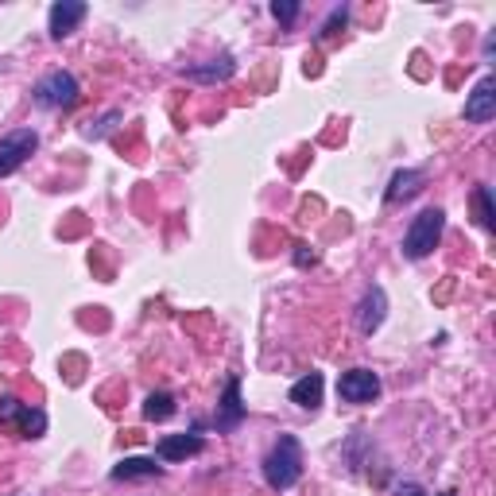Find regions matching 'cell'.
<instances>
[{"label":"cell","instance_id":"obj_1","mask_svg":"<svg viewBox=\"0 0 496 496\" xmlns=\"http://www.w3.org/2000/svg\"><path fill=\"white\" fill-rule=\"evenodd\" d=\"M264 477L276 492L291 489L295 481L303 477V446L295 435H279V442L272 446V453L264 458Z\"/></svg>","mask_w":496,"mask_h":496},{"label":"cell","instance_id":"obj_2","mask_svg":"<svg viewBox=\"0 0 496 496\" xmlns=\"http://www.w3.org/2000/svg\"><path fill=\"white\" fill-rule=\"evenodd\" d=\"M442 229H446V214H442L438 206L423 209V214L411 221V229H407V237H404V256L407 260L430 256V252L438 248V240H442Z\"/></svg>","mask_w":496,"mask_h":496},{"label":"cell","instance_id":"obj_3","mask_svg":"<svg viewBox=\"0 0 496 496\" xmlns=\"http://www.w3.org/2000/svg\"><path fill=\"white\" fill-rule=\"evenodd\" d=\"M78 82H74V74L67 70H51L43 82L35 86V101L43 105V109H74L78 105Z\"/></svg>","mask_w":496,"mask_h":496},{"label":"cell","instance_id":"obj_4","mask_svg":"<svg viewBox=\"0 0 496 496\" xmlns=\"http://www.w3.org/2000/svg\"><path fill=\"white\" fill-rule=\"evenodd\" d=\"M39 147V136L35 129H16V132H8L4 140H0V178H8L12 171H20L28 160H31V152Z\"/></svg>","mask_w":496,"mask_h":496},{"label":"cell","instance_id":"obj_5","mask_svg":"<svg viewBox=\"0 0 496 496\" xmlns=\"http://www.w3.org/2000/svg\"><path fill=\"white\" fill-rule=\"evenodd\" d=\"M337 396L345 404H373L380 396V376L373 368H350V373H342V380H337Z\"/></svg>","mask_w":496,"mask_h":496},{"label":"cell","instance_id":"obj_6","mask_svg":"<svg viewBox=\"0 0 496 496\" xmlns=\"http://www.w3.org/2000/svg\"><path fill=\"white\" fill-rule=\"evenodd\" d=\"M0 423H20V435L24 438L47 435V415L39 407L20 404V399H0Z\"/></svg>","mask_w":496,"mask_h":496},{"label":"cell","instance_id":"obj_7","mask_svg":"<svg viewBox=\"0 0 496 496\" xmlns=\"http://www.w3.org/2000/svg\"><path fill=\"white\" fill-rule=\"evenodd\" d=\"M492 117H496V78L492 74H484L477 86H473V93L466 98V121L484 124Z\"/></svg>","mask_w":496,"mask_h":496},{"label":"cell","instance_id":"obj_8","mask_svg":"<svg viewBox=\"0 0 496 496\" xmlns=\"http://www.w3.org/2000/svg\"><path fill=\"white\" fill-rule=\"evenodd\" d=\"M384 314H388L384 287H368L365 299H361V307H357V330H361V334H376L380 322H384Z\"/></svg>","mask_w":496,"mask_h":496},{"label":"cell","instance_id":"obj_9","mask_svg":"<svg viewBox=\"0 0 496 496\" xmlns=\"http://www.w3.org/2000/svg\"><path fill=\"white\" fill-rule=\"evenodd\" d=\"M245 419V404H240V380L229 376L225 380V396H221V407H217V430H233L240 427Z\"/></svg>","mask_w":496,"mask_h":496},{"label":"cell","instance_id":"obj_10","mask_svg":"<svg viewBox=\"0 0 496 496\" xmlns=\"http://www.w3.org/2000/svg\"><path fill=\"white\" fill-rule=\"evenodd\" d=\"M82 20H86V4L82 0H59V4H51V35L55 39L70 35Z\"/></svg>","mask_w":496,"mask_h":496},{"label":"cell","instance_id":"obj_11","mask_svg":"<svg viewBox=\"0 0 496 496\" xmlns=\"http://www.w3.org/2000/svg\"><path fill=\"white\" fill-rule=\"evenodd\" d=\"M202 435H167L160 446H155V453H160L163 461H186L194 458V453H202Z\"/></svg>","mask_w":496,"mask_h":496},{"label":"cell","instance_id":"obj_12","mask_svg":"<svg viewBox=\"0 0 496 496\" xmlns=\"http://www.w3.org/2000/svg\"><path fill=\"white\" fill-rule=\"evenodd\" d=\"M322 388H326L322 373H307L303 380H295V384H291V404H299V407L314 411V407L322 404Z\"/></svg>","mask_w":496,"mask_h":496},{"label":"cell","instance_id":"obj_13","mask_svg":"<svg viewBox=\"0 0 496 496\" xmlns=\"http://www.w3.org/2000/svg\"><path fill=\"white\" fill-rule=\"evenodd\" d=\"M140 477H163V466H155V458H124L113 466V481H140Z\"/></svg>","mask_w":496,"mask_h":496},{"label":"cell","instance_id":"obj_14","mask_svg":"<svg viewBox=\"0 0 496 496\" xmlns=\"http://www.w3.org/2000/svg\"><path fill=\"white\" fill-rule=\"evenodd\" d=\"M419 186H423V171H396L392 175V186L384 190V202H404V198L419 194Z\"/></svg>","mask_w":496,"mask_h":496},{"label":"cell","instance_id":"obj_15","mask_svg":"<svg viewBox=\"0 0 496 496\" xmlns=\"http://www.w3.org/2000/svg\"><path fill=\"white\" fill-rule=\"evenodd\" d=\"M233 70H237V62L225 55V59L209 62V67H190V70H186V78H194V82H225Z\"/></svg>","mask_w":496,"mask_h":496},{"label":"cell","instance_id":"obj_16","mask_svg":"<svg viewBox=\"0 0 496 496\" xmlns=\"http://www.w3.org/2000/svg\"><path fill=\"white\" fill-rule=\"evenodd\" d=\"M144 415L152 419V423H163V419H171V415H175V396L152 392V396L144 399Z\"/></svg>","mask_w":496,"mask_h":496},{"label":"cell","instance_id":"obj_17","mask_svg":"<svg viewBox=\"0 0 496 496\" xmlns=\"http://www.w3.org/2000/svg\"><path fill=\"white\" fill-rule=\"evenodd\" d=\"M473 214H477V221L484 229L496 225V209H492V190L489 186H477L473 190Z\"/></svg>","mask_w":496,"mask_h":496},{"label":"cell","instance_id":"obj_18","mask_svg":"<svg viewBox=\"0 0 496 496\" xmlns=\"http://www.w3.org/2000/svg\"><path fill=\"white\" fill-rule=\"evenodd\" d=\"M272 16H276L279 24H291V20L299 16V4H295V0H276V4H272Z\"/></svg>","mask_w":496,"mask_h":496},{"label":"cell","instance_id":"obj_19","mask_svg":"<svg viewBox=\"0 0 496 496\" xmlns=\"http://www.w3.org/2000/svg\"><path fill=\"white\" fill-rule=\"evenodd\" d=\"M345 16H350V12H345V4H342V8H334V12H330V20H326V24H322V35H334L337 28H345Z\"/></svg>","mask_w":496,"mask_h":496},{"label":"cell","instance_id":"obj_20","mask_svg":"<svg viewBox=\"0 0 496 496\" xmlns=\"http://www.w3.org/2000/svg\"><path fill=\"white\" fill-rule=\"evenodd\" d=\"M396 496H427V489L423 484H415V481H407V484H399L396 489Z\"/></svg>","mask_w":496,"mask_h":496},{"label":"cell","instance_id":"obj_21","mask_svg":"<svg viewBox=\"0 0 496 496\" xmlns=\"http://www.w3.org/2000/svg\"><path fill=\"white\" fill-rule=\"evenodd\" d=\"M117 121H121V113H109V117H105V121L98 124V129H90V136H105V132H109Z\"/></svg>","mask_w":496,"mask_h":496}]
</instances>
